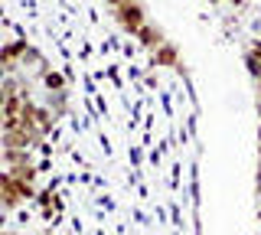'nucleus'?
<instances>
[{
	"mask_svg": "<svg viewBox=\"0 0 261 235\" xmlns=\"http://www.w3.org/2000/svg\"><path fill=\"white\" fill-rule=\"evenodd\" d=\"M114 17H118L121 23V30H127V33H141V27H144V7L137 4V0H127V4H121V7H114Z\"/></svg>",
	"mask_w": 261,
	"mask_h": 235,
	"instance_id": "obj_1",
	"label": "nucleus"
},
{
	"mask_svg": "<svg viewBox=\"0 0 261 235\" xmlns=\"http://www.w3.org/2000/svg\"><path fill=\"white\" fill-rule=\"evenodd\" d=\"M0 183H4V202H7V209H13L16 202L23 199V193H20V186H16V180H13L10 170H7V173L0 176Z\"/></svg>",
	"mask_w": 261,
	"mask_h": 235,
	"instance_id": "obj_2",
	"label": "nucleus"
},
{
	"mask_svg": "<svg viewBox=\"0 0 261 235\" xmlns=\"http://www.w3.org/2000/svg\"><path fill=\"white\" fill-rule=\"evenodd\" d=\"M150 66H176V49L173 46H157V53H153V59H150Z\"/></svg>",
	"mask_w": 261,
	"mask_h": 235,
	"instance_id": "obj_3",
	"label": "nucleus"
},
{
	"mask_svg": "<svg viewBox=\"0 0 261 235\" xmlns=\"http://www.w3.org/2000/svg\"><path fill=\"white\" fill-rule=\"evenodd\" d=\"M137 39H141V46H147V49H153V46H163V33L153 27H141V33H137Z\"/></svg>",
	"mask_w": 261,
	"mask_h": 235,
	"instance_id": "obj_4",
	"label": "nucleus"
},
{
	"mask_svg": "<svg viewBox=\"0 0 261 235\" xmlns=\"http://www.w3.org/2000/svg\"><path fill=\"white\" fill-rule=\"evenodd\" d=\"M43 82H46L49 92H62V88H65V79L59 75V72H46V79H43Z\"/></svg>",
	"mask_w": 261,
	"mask_h": 235,
	"instance_id": "obj_5",
	"label": "nucleus"
},
{
	"mask_svg": "<svg viewBox=\"0 0 261 235\" xmlns=\"http://www.w3.org/2000/svg\"><path fill=\"white\" fill-rule=\"evenodd\" d=\"M108 4H111V7H121V4H127V0H108Z\"/></svg>",
	"mask_w": 261,
	"mask_h": 235,
	"instance_id": "obj_6",
	"label": "nucleus"
},
{
	"mask_svg": "<svg viewBox=\"0 0 261 235\" xmlns=\"http://www.w3.org/2000/svg\"><path fill=\"white\" fill-rule=\"evenodd\" d=\"M4 235H13V232H4Z\"/></svg>",
	"mask_w": 261,
	"mask_h": 235,
	"instance_id": "obj_7",
	"label": "nucleus"
}]
</instances>
